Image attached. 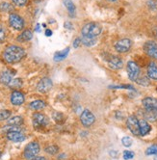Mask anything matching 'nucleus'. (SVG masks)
Segmentation results:
<instances>
[{
	"label": "nucleus",
	"mask_w": 157,
	"mask_h": 160,
	"mask_svg": "<svg viewBox=\"0 0 157 160\" xmlns=\"http://www.w3.org/2000/svg\"><path fill=\"white\" fill-rule=\"evenodd\" d=\"M26 56V51L23 48L18 47V45H9L7 47L3 53L2 58L8 64H16L20 62Z\"/></svg>",
	"instance_id": "f257e3e1"
},
{
	"label": "nucleus",
	"mask_w": 157,
	"mask_h": 160,
	"mask_svg": "<svg viewBox=\"0 0 157 160\" xmlns=\"http://www.w3.org/2000/svg\"><path fill=\"white\" fill-rule=\"evenodd\" d=\"M101 26H100L96 22H90L83 26L81 30V34L83 37L87 38H96L101 33Z\"/></svg>",
	"instance_id": "f03ea898"
},
{
	"label": "nucleus",
	"mask_w": 157,
	"mask_h": 160,
	"mask_svg": "<svg viewBox=\"0 0 157 160\" xmlns=\"http://www.w3.org/2000/svg\"><path fill=\"white\" fill-rule=\"evenodd\" d=\"M40 150H41V148H40L39 143L36 141H32L25 147L24 152H23V156L25 159L30 160L37 156V154L40 152Z\"/></svg>",
	"instance_id": "7ed1b4c3"
},
{
	"label": "nucleus",
	"mask_w": 157,
	"mask_h": 160,
	"mask_svg": "<svg viewBox=\"0 0 157 160\" xmlns=\"http://www.w3.org/2000/svg\"><path fill=\"white\" fill-rule=\"evenodd\" d=\"M126 71H127L129 79L131 81L136 82V80L140 76V68H139L138 64L134 61H129L126 65Z\"/></svg>",
	"instance_id": "20e7f679"
},
{
	"label": "nucleus",
	"mask_w": 157,
	"mask_h": 160,
	"mask_svg": "<svg viewBox=\"0 0 157 160\" xmlns=\"http://www.w3.org/2000/svg\"><path fill=\"white\" fill-rule=\"evenodd\" d=\"M49 123L48 118L42 113H35L33 115V125L35 128H43Z\"/></svg>",
	"instance_id": "39448f33"
},
{
	"label": "nucleus",
	"mask_w": 157,
	"mask_h": 160,
	"mask_svg": "<svg viewBox=\"0 0 157 160\" xmlns=\"http://www.w3.org/2000/svg\"><path fill=\"white\" fill-rule=\"evenodd\" d=\"M9 24L15 30L20 31L24 28V20L20 16L12 13L9 16Z\"/></svg>",
	"instance_id": "423d86ee"
},
{
	"label": "nucleus",
	"mask_w": 157,
	"mask_h": 160,
	"mask_svg": "<svg viewBox=\"0 0 157 160\" xmlns=\"http://www.w3.org/2000/svg\"><path fill=\"white\" fill-rule=\"evenodd\" d=\"M126 125L127 128L130 130V132L135 135L139 136L140 135V125H139V120L137 119L136 116H129L126 120Z\"/></svg>",
	"instance_id": "0eeeda50"
},
{
	"label": "nucleus",
	"mask_w": 157,
	"mask_h": 160,
	"mask_svg": "<svg viewBox=\"0 0 157 160\" xmlns=\"http://www.w3.org/2000/svg\"><path fill=\"white\" fill-rule=\"evenodd\" d=\"M132 47V42L130 39L125 38L119 40L116 43H115V49L119 52V53H126L131 49Z\"/></svg>",
	"instance_id": "6e6552de"
},
{
	"label": "nucleus",
	"mask_w": 157,
	"mask_h": 160,
	"mask_svg": "<svg viewBox=\"0 0 157 160\" xmlns=\"http://www.w3.org/2000/svg\"><path fill=\"white\" fill-rule=\"evenodd\" d=\"M80 121H81V122H82V124L84 125V127L90 128L96 122V117H95L94 114L91 111H90L89 109H85L81 113Z\"/></svg>",
	"instance_id": "1a4fd4ad"
},
{
	"label": "nucleus",
	"mask_w": 157,
	"mask_h": 160,
	"mask_svg": "<svg viewBox=\"0 0 157 160\" xmlns=\"http://www.w3.org/2000/svg\"><path fill=\"white\" fill-rule=\"evenodd\" d=\"M144 51L152 59H157V42L148 41L144 44Z\"/></svg>",
	"instance_id": "9d476101"
},
{
	"label": "nucleus",
	"mask_w": 157,
	"mask_h": 160,
	"mask_svg": "<svg viewBox=\"0 0 157 160\" xmlns=\"http://www.w3.org/2000/svg\"><path fill=\"white\" fill-rule=\"evenodd\" d=\"M53 86V82H52V80L48 77H43L42 78L39 83L37 84V90L39 91L40 93H47L48 91L51 90Z\"/></svg>",
	"instance_id": "9b49d317"
},
{
	"label": "nucleus",
	"mask_w": 157,
	"mask_h": 160,
	"mask_svg": "<svg viewBox=\"0 0 157 160\" xmlns=\"http://www.w3.org/2000/svg\"><path fill=\"white\" fill-rule=\"evenodd\" d=\"M11 103L15 106H19L21 104L24 103L25 101V97L23 95V93L20 92L18 90H15L13 91V93L11 94Z\"/></svg>",
	"instance_id": "f8f14e48"
},
{
	"label": "nucleus",
	"mask_w": 157,
	"mask_h": 160,
	"mask_svg": "<svg viewBox=\"0 0 157 160\" xmlns=\"http://www.w3.org/2000/svg\"><path fill=\"white\" fill-rule=\"evenodd\" d=\"M106 62L108 66L112 68V70H120L123 67V61L118 56L115 55H110L108 58L106 59Z\"/></svg>",
	"instance_id": "ddd939ff"
},
{
	"label": "nucleus",
	"mask_w": 157,
	"mask_h": 160,
	"mask_svg": "<svg viewBox=\"0 0 157 160\" xmlns=\"http://www.w3.org/2000/svg\"><path fill=\"white\" fill-rule=\"evenodd\" d=\"M7 138L8 140L12 142L19 143V142H23L26 139V137L20 130H14V131L7 132Z\"/></svg>",
	"instance_id": "4468645a"
},
{
	"label": "nucleus",
	"mask_w": 157,
	"mask_h": 160,
	"mask_svg": "<svg viewBox=\"0 0 157 160\" xmlns=\"http://www.w3.org/2000/svg\"><path fill=\"white\" fill-rule=\"evenodd\" d=\"M14 72H11V71H4L0 72V83L3 85H9L12 80L14 79Z\"/></svg>",
	"instance_id": "2eb2a0df"
},
{
	"label": "nucleus",
	"mask_w": 157,
	"mask_h": 160,
	"mask_svg": "<svg viewBox=\"0 0 157 160\" xmlns=\"http://www.w3.org/2000/svg\"><path fill=\"white\" fill-rule=\"evenodd\" d=\"M142 103L145 109H157V99L154 98H145L142 100Z\"/></svg>",
	"instance_id": "dca6fc26"
},
{
	"label": "nucleus",
	"mask_w": 157,
	"mask_h": 160,
	"mask_svg": "<svg viewBox=\"0 0 157 160\" xmlns=\"http://www.w3.org/2000/svg\"><path fill=\"white\" fill-rule=\"evenodd\" d=\"M139 125H140V135L141 136L148 135L151 130L150 124L149 123L148 121H145V119L139 120Z\"/></svg>",
	"instance_id": "f3484780"
},
{
	"label": "nucleus",
	"mask_w": 157,
	"mask_h": 160,
	"mask_svg": "<svg viewBox=\"0 0 157 160\" xmlns=\"http://www.w3.org/2000/svg\"><path fill=\"white\" fill-rule=\"evenodd\" d=\"M144 118L148 122L157 121V109H145Z\"/></svg>",
	"instance_id": "a211bd4d"
},
{
	"label": "nucleus",
	"mask_w": 157,
	"mask_h": 160,
	"mask_svg": "<svg viewBox=\"0 0 157 160\" xmlns=\"http://www.w3.org/2000/svg\"><path fill=\"white\" fill-rule=\"evenodd\" d=\"M32 38H33V32L30 29H26L24 31H22V33L17 36V41L18 42H25L30 41Z\"/></svg>",
	"instance_id": "6ab92c4d"
},
{
	"label": "nucleus",
	"mask_w": 157,
	"mask_h": 160,
	"mask_svg": "<svg viewBox=\"0 0 157 160\" xmlns=\"http://www.w3.org/2000/svg\"><path fill=\"white\" fill-rule=\"evenodd\" d=\"M63 3L65 5V7L68 10V13L70 15V17L74 18L75 14H76V7L74 5V3L72 2V0H63Z\"/></svg>",
	"instance_id": "aec40b11"
},
{
	"label": "nucleus",
	"mask_w": 157,
	"mask_h": 160,
	"mask_svg": "<svg viewBox=\"0 0 157 160\" xmlns=\"http://www.w3.org/2000/svg\"><path fill=\"white\" fill-rule=\"evenodd\" d=\"M148 76L151 80H157V65L151 62L148 66Z\"/></svg>",
	"instance_id": "412c9836"
},
{
	"label": "nucleus",
	"mask_w": 157,
	"mask_h": 160,
	"mask_svg": "<svg viewBox=\"0 0 157 160\" xmlns=\"http://www.w3.org/2000/svg\"><path fill=\"white\" fill-rule=\"evenodd\" d=\"M69 52H70V48H66L61 51H57V52H55L54 54V57H53V59L55 62H61L63 60H65L66 58V56L69 55Z\"/></svg>",
	"instance_id": "4be33fe9"
},
{
	"label": "nucleus",
	"mask_w": 157,
	"mask_h": 160,
	"mask_svg": "<svg viewBox=\"0 0 157 160\" xmlns=\"http://www.w3.org/2000/svg\"><path fill=\"white\" fill-rule=\"evenodd\" d=\"M46 106H47V103L43 100H41V99H37V100L32 101L29 104V107L33 110H42Z\"/></svg>",
	"instance_id": "5701e85b"
},
{
	"label": "nucleus",
	"mask_w": 157,
	"mask_h": 160,
	"mask_svg": "<svg viewBox=\"0 0 157 160\" xmlns=\"http://www.w3.org/2000/svg\"><path fill=\"white\" fill-rule=\"evenodd\" d=\"M0 11L4 13H12L13 11H15V8L9 2H2L0 3Z\"/></svg>",
	"instance_id": "b1692460"
},
{
	"label": "nucleus",
	"mask_w": 157,
	"mask_h": 160,
	"mask_svg": "<svg viewBox=\"0 0 157 160\" xmlns=\"http://www.w3.org/2000/svg\"><path fill=\"white\" fill-rule=\"evenodd\" d=\"M52 119L57 122L58 124H62L65 122L66 121V117L63 113L61 112H54L53 113V115H52Z\"/></svg>",
	"instance_id": "393cba45"
},
{
	"label": "nucleus",
	"mask_w": 157,
	"mask_h": 160,
	"mask_svg": "<svg viewBox=\"0 0 157 160\" xmlns=\"http://www.w3.org/2000/svg\"><path fill=\"white\" fill-rule=\"evenodd\" d=\"M22 123H23V119L20 116H15L8 120V124L10 125H17V127H19Z\"/></svg>",
	"instance_id": "a878e982"
},
{
	"label": "nucleus",
	"mask_w": 157,
	"mask_h": 160,
	"mask_svg": "<svg viewBox=\"0 0 157 160\" xmlns=\"http://www.w3.org/2000/svg\"><path fill=\"white\" fill-rule=\"evenodd\" d=\"M44 152H46L49 155H54L56 153H58L59 147L56 146V145H50V146H48V147H47L46 148H44Z\"/></svg>",
	"instance_id": "bb28decb"
},
{
	"label": "nucleus",
	"mask_w": 157,
	"mask_h": 160,
	"mask_svg": "<svg viewBox=\"0 0 157 160\" xmlns=\"http://www.w3.org/2000/svg\"><path fill=\"white\" fill-rule=\"evenodd\" d=\"M82 40V43L84 45H86V47L90 48V47H93V45H95L96 43V39L95 38H87V37H83L81 38Z\"/></svg>",
	"instance_id": "cd10ccee"
},
{
	"label": "nucleus",
	"mask_w": 157,
	"mask_h": 160,
	"mask_svg": "<svg viewBox=\"0 0 157 160\" xmlns=\"http://www.w3.org/2000/svg\"><path fill=\"white\" fill-rule=\"evenodd\" d=\"M22 86V80L20 78H16V79H13L12 82H11L8 87L11 88V89H19L20 87Z\"/></svg>",
	"instance_id": "c85d7f7f"
},
{
	"label": "nucleus",
	"mask_w": 157,
	"mask_h": 160,
	"mask_svg": "<svg viewBox=\"0 0 157 160\" xmlns=\"http://www.w3.org/2000/svg\"><path fill=\"white\" fill-rule=\"evenodd\" d=\"M11 115H12V112L10 110H1L0 111V121L9 120Z\"/></svg>",
	"instance_id": "c756f323"
},
{
	"label": "nucleus",
	"mask_w": 157,
	"mask_h": 160,
	"mask_svg": "<svg viewBox=\"0 0 157 160\" xmlns=\"http://www.w3.org/2000/svg\"><path fill=\"white\" fill-rule=\"evenodd\" d=\"M147 155H157V145H151L145 151Z\"/></svg>",
	"instance_id": "7c9ffc66"
},
{
	"label": "nucleus",
	"mask_w": 157,
	"mask_h": 160,
	"mask_svg": "<svg viewBox=\"0 0 157 160\" xmlns=\"http://www.w3.org/2000/svg\"><path fill=\"white\" fill-rule=\"evenodd\" d=\"M136 82H137L139 85H142V86H149V85L150 84L149 78L145 77V76H144V77H139V78L136 80Z\"/></svg>",
	"instance_id": "2f4dec72"
},
{
	"label": "nucleus",
	"mask_w": 157,
	"mask_h": 160,
	"mask_svg": "<svg viewBox=\"0 0 157 160\" xmlns=\"http://www.w3.org/2000/svg\"><path fill=\"white\" fill-rule=\"evenodd\" d=\"M132 143H133V140L130 138V137H128V136L123 137V138L121 139V144H122L123 146H125V148H129V147H131Z\"/></svg>",
	"instance_id": "473e14b6"
},
{
	"label": "nucleus",
	"mask_w": 157,
	"mask_h": 160,
	"mask_svg": "<svg viewBox=\"0 0 157 160\" xmlns=\"http://www.w3.org/2000/svg\"><path fill=\"white\" fill-rule=\"evenodd\" d=\"M123 159H125V160H130L132 158H134V156H135V153H134L133 152L131 151H125L123 152Z\"/></svg>",
	"instance_id": "72a5a7b5"
},
{
	"label": "nucleus",
	"mask_w": 157,
	"mask_h": 160,
	"mask_svg": "<svg viewBox=\"0 0 157 160\" xmlns=\"http://www.w3.org/2000/svg\"><path fill=\"white\" fill-rule=\"evenodd\" d=\"M12 1L16 6L18 7H23L28 3V0H12Z\"/></svg>",
	"instance_id": "f704fd0d"
},
{
	"label": "nucleus",
	"mask_w": 157,
	"mask_h": 160,
	"mask_svg": "<svg viewBox=\"0 0 157 160\" xmlns=\"http://www.w3.org/2000/svg\"><path fill=\"white\" fill-rule=\"evenodd\" d=\"M82 43V40L81 38H76L73 42V48H78L80 47V44Z\"/></svg>",
	"instance_id": "c9c22d12"
},
{
	"label": "nucleus",
	"mask_w": 157,
	"mask_h": 160,
	"mask_svg": "<svg viewBox=\"0 0 157 160\" xmlns=\"http://www.w3.org/2000/svg\"><path fill=\"white\" fill-rule=\"evenodd\" d=\"M111 89H131L134 90L132 86L130 85H123V86H110Z\"/></svg>",
	"instance_id": "e433bc0d"
},
{
	"label": "nucleus",
	"mask_w": 157,
	"mask_h": 160,
	"mask_svg": "<svg viewBox=\"0 0 157 160\" xmlns=\"http://www.w3.org/2000/svg\"><path fill=\"white\" fill-rule=\"evenodd\" d=\"M5 38H6V33L4 31V29L0 28V43L4 42Z\"/></svg>",
	"instance_id": "4c0bfd02"
},
{
	"label": "nucleus",
	"mask_w": 157,
	"mask_h": 160,
	"mask_svg": "<svg viewBox=\"0 0 157 160\" xmlns=\"http://www.w3.org/2000/svg\"><path fill=\"white\" fill-rule=\"evenodd\" d=\"M65 28H68V29H70V30H71L72 29V24L71 23V22H65Z\"/></svg>",
	"instance_id": "58836bf2"
},
{
	"label": "nucleus",
	"mask_w": 157,
	"mask_h": 160,
	"mask_svg": "<svg viewBox=\"0 0 157 160\" xmlns=\"http://www.w3.org/2000/svg\"><path fill=\"white\" fill-rule=\"evenodd\" d=\"M30 160H47V158H46V157H43V156H36V157L32 158V159H30Z\"/></svg>",
	"instance_id": "ea45409f"
},
{
	"label": "nucleus",
	"mask_w": 157,
	"mask_h": 160,
	"mask_svg": "<svg viewBox=\"0 0 157 160\" xmlns=\"http://www.w3.org/2000/svg\"><path fill=\"white\" fill-rule=\"evenodd\" d=\"M51 35H52V31H51V30H49V29H47V30H46V36L50 37Z\"/></svg>",
	"instance_id": "a19ab883"
},
{
	"label": "nucleus",
	"mask_w": 157,
	"mask_h": 160,
	"mask_svg": "<svg viewBox=\"0 0 157 160\" xmlns=\"http://www.w3.org/2000/svg\"><path fill=\"white\" fill-rule=\"evenodd\" d=\"M40 24H37V26H36V28H35V31L36 32H40Z\"/></svg>",
	"instance_id": "79ce46f5"
},
{
	"label": "nucleus",
	"mask_w": 157,
	"mask_h": 160,
	"mask_svg": "<svg viewBox=\"0 0 157 160\" xmlns=\"http://www.w3.org/2000/svg\"><path fill=\"white\" fill-rule=\"evenodd\" d=\"M64 156H66V154H61V155L58 156V159H63V158H65Z\"/></svg>",
	"instance_id": "37998d69"
},
{
	"label": "nucleus",
	"mask_w": 157,
	"mask_h": 160,
	"mask_svg": "<svg viewBox=\"0 0 157 160\" xmlns=\"http://www.w3.org/2000/svg\"><path fill=\"white\" fill-rule=\"evenodd\" d=\"M108 1H111V2H115V1H117V0H108Z\"/></svg>",
	"instance_id": "c03bdc74"
},
{
	"label": "nucleus",
	"mask_w": 157,
	"mask_h": 160,
	"mask_svg": "<svg viewBox=\"0 0 157 160\" xmlns=\"http://www.w3.org/2000/svg\"><path fill=\"white\" fill-rule=\"evenodd\" d=\"M154 160H157V155H156V157L154 158Z\"/></svg>",
	"instance_id": "a18cd8bd"
},
{
	"label": "nucleus",
	"mask_w": 157,
	"mask_h": 160,
	"mask_svg": "<svg viewBox=\"0 0 157 160\" xmlns=\"http://www.w3.org/2000/svg\"><path fill=\"white\" fill-rule=\"evenodd\" d=\"M1 154H2V153H1V152H0V157H1Z\"/></svg>",
	"instance_id": "49530a36"
}]
</instances>
